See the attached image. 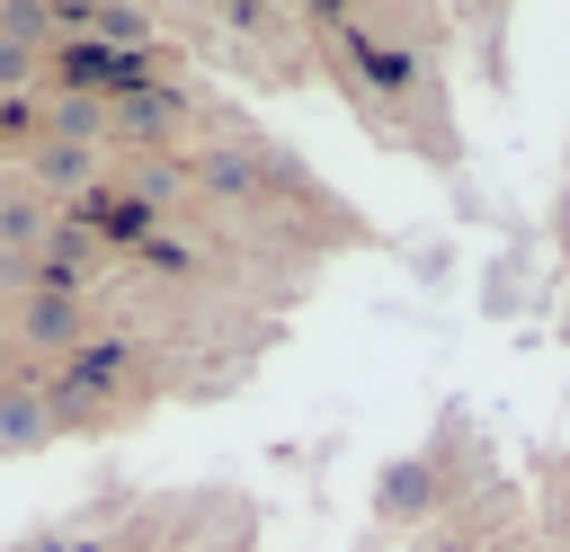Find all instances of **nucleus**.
<instances>
[{
    "label": "nucleus",
    "instance_id": "nucleus-1",
    "mask_svg": "<svg viewBox=\"0 0 570 552\" xmlns=\"http://www.w3.org/2000/svg\"><path fill=\"white\" fill-rule=\"evenodd\" d=\"M116 383H125V347H116V338H89V347H71V365L45 383V401H53V418H71V410H98Z\"/></svg>",
    "mask_w": 570,
    "mask_h": 552
},
{
    "label": "nucleus",
    "instance_id": "nucleus-2",
    "mask_svg": "<svg viewBox=\"0 0 570 552\" xmlns=\"http://www.w3.org/2000/svg\"><path fill=\"white\" fill-rule=\"evenodd\" d=\"M9 338H18V347H45V356H71V347H80V303H71V294H27Z\"/></svg>",
    "mask_w": 570,
    "mask_h": 552
},
{
    "label": "nucleus",
    "instance_id": "nucleus-3",
    "mask_svg": "<svg viewBox=\"0 0 570 552\" xmlns=\"http://www.w3.org/2000/svg\"><path fill=\"white\" fill-rule=\"evenodd\" d=\"M53 401L36 392V383H0V454H36V445H53Z\"/></svg>",
    "mask_w": 570,
    "mask_h": 552
},
{
    "label": "nucleus",
    "instance_id": "nucleus-4",
    "mask_svg": "<svg viewBox=\"0 0 570 552\" xmlns=\"http://www.w3.org/2000/svg\"><path fill=\"white\" fill-rule=\"evenodd\" d=\"M45 231H53V196H36L27 178H0V258L36 249Z\"/></svg>",
    "mask_w": 570,
    "mask_h": 552
},
{
    "label": "nucleus",
    "instance_id": "nucleus-5",
    "mask_svg": "<svg viewBox=\"0 0 570 552\" xmlns=\"http://www.w3.org/2000/svg\"><path fill=\"white\" fill-rule=\"evenodd\" d=\"M428 499H436V472L410 454V463H392L383 481H374V516H392V525H410V516H428Z\"/></svg>",
    "mask_w": 570,
    "mask_h": 552
},
{
    "label": "nucleus",
    "instance_id": "nucleus-6",
    "mask_svg": "<svg viewBox=\"0 0 570 552\" xmlns=\"http://www.w3.org/2000/svg\"><path fill=\"white\" fill-rule=\"evenodd\" d=\"M89 169H98V151H89V142H45V134H36V151H27V187H36V196L80 187Z\"/></svg>",
    "mask_w": 570,
    "mask_h": 552
},
{
    "label": "nucleus",
    "instance_id": "nucleus-7",
    "mask_svg": "<svg viewBox=\"0 0 570 552\" xmlns=\"http://www.w3.org/2000/svg\"><path fill=\"white\" fill-rule=\"evenodd\" d=\"M169 116H178V107H169L160 89H142V98H107V125H125L134 142H160V134H169Z\"/></svg>",
    "mask_w": 570,
    "mask_h": 552
},
{
    "label": "nucleus",
    "instance_id": "nucleus-8",
    "mask_svg": "<svg viewBox=\"0 0 570 552\" xmlns=\"http://www.w3.org/2000/svg\"><path fill=\"white\" fill-rule=\"evenodd\" d=\"M89 134H107V98H53L45 142H89Z\"/></svg>",
    "mask_w": 570,
    "mask_h": 552
},
{
    "label": "nucleus",
    "instance_id": "nucleus-9",
    "mask_svg": "<svg viewBox=\"0 0 570 552\" xmlns=\"http://www.w3.org/2000/svg\"><path fill=\"white\" fill-rule=\"evenodd\" d=\"M89 36H98V45L116 36L125 53H142V36H151V9H125V0H116V9H89Z\"/></svg>",
    "mask_w": 570,
    "mask_h": 552
},
{
    "label": "nucleus",
    "instance_id": "nucleus-10",
    "mask_svg": "<svg viewBox=\"0 0 570 552\" xmlns=\"http://www.w3.org/2000/svg\"><path fill=\"white\" fill-rule=\"evenodd\" d=\"M36 62H45L36 45H18V36H0V98H18V89L36 80Z\"/></svg>",
    "mask_w": 570,
    "mask_h": 552
},
{
    "label": "nucleus",
    "instance_id": "nucleus-11",
    "mask_svg": "<svg viewBox=\"0 0 570 552\" xmlns=\"http://www.w3.org/2000/svg\"><path fill=\"white\" fill-rule=\"evenodd\" d=\"M249 178H258V169H249L240 151H214V160H205V187H214V196H249Z\"/></svg>",
    "mask_w": 570,
    "mask_h": 552
},
{
    "label": "nucleus",
    "instance_id": "nucleus-12",
    "mask_svg": "<svg viewBox=\"0 0 570 552\" xmlns=\"http://www.w3.org/2000/svg\"><path fill=\"white\" fill-rule=\"evenodd\" d=\"M0 383H18V338L0 329Z\"/></svg>",
    "mask_w": 570,
    "mask_h": 552
}]
</instances>
